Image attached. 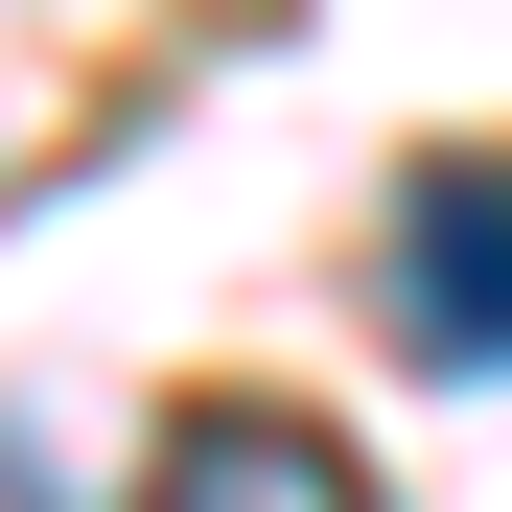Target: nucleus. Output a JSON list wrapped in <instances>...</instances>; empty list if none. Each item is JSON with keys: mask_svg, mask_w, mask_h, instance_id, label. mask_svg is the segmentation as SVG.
I'll return each instance as SVG.
<instances>
[{"mask_svg": "<svg viewBox=\"0 0 512 512\" xmlns=\"http://www.w3.org/2000/svg\"><path fill=\"white\" fill-rule=\"evenodd\" d=\"M373 303H396L419 373H512V140H466V163H419V187H396Z\"/></svg>", "mask_w": 512, "mask_h": 512, "instance_id": "nucleus-1", "label": "nucleus"}, {"mask_svg": "<svg viewBox=\"0 0 512 512\" xmlns=\"http://www.w3.org/2000/svg\"><path fill=\"white\" fill-rule=\"evenodd\" d=\"M140 512H373V466L326 443V419H280V396H210V419H163Z\"/></svg>", "mask_w": 512, "mask_h": 512, "instance_id": "nucleus-2", "label": "nucleus"}]
</instances>
